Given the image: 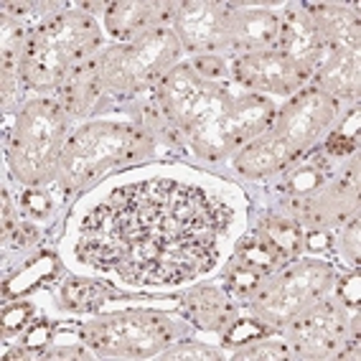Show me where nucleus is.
I'll return each instance as SVG.
<instances>
[{
  "instance_id": "obj_1",
  "label": "nucleus",
  "mask_w": 361,
  "mask_h": 361,
  "mask_svg": "<svg viewBox=\"0 0 361 361\" xmlns=\"http://www.w3.org/2000/svg\"><path fill=\"white\" fill-rule=\"evenodd\" d=\"M219 207L176 180H148L115 191L82 224L77 255L142 285H176L216 262Z\"/></svg>"
},
{
  "instance_id": "obj_2",
  "label": "nucleus",
  "mask_w": 361,
  "mask_h": 361,
  "mask_svg": "<svg viewBox=\"0 0 361 361\" xmlns=\"http://www.w3.org/2000/svg\"><path fill=\"white\" fill-rule=\"evenodd\" d=\"M163 104L168 115L207 145H229L257 133L270 120V104L250 97L232 102V97L209 82H199L188 71H176L163 82Z\"/></svg>"
},
{
  "instance_id": "obj_3",
  "label": "nucleus",
  "mask_w": 361,
  "mask_h": 361,
  "mask_svg": "<svg viewBox=\"0 0 361 361\" xmlns=\"http://www.w3.org/2000/svg\"><path fill=\"white\" fill-rule=\"evenodd\" d=\"M97 44V31L87 16H61L33 33L23 56V77L36 87H51L64 79L74 59Z\"/></svg>"
},
{
  "instance_id": "obj_4",
  "label": "nucleus",
  "mask_w": 361,
  "mask_h": 361,
  "mask_svg": "<svg viewBox=\"0 0 361 361\" xmlns=\"http://www.w3.org/2000/svg\"><path fill=\"white\" fill-rule=\"evenodd\" d=\"M61 133H64V123L56 104H31L16 123V137L11 145V163L16 173L28 183L44 178L59 161Z\"/></svg>"
},
{
  "instance_id": "obj_5",
  "label": "nucleus",
  "mask_w": 361,
  "mask_h": 361,
  "mask_svg": "<svg viewBox=\"0 0 361 361\" xmlns=\"http://www.w3.org/2000/svg\"><path fill=\"white\" fill-rule=\"evenodd\" d=\"M171 338L166 321L150 313H125L112 316L90 329V341L104 354L150 356L161 351Z\"/></svg>"
},
{
  "instance_id": "obj_6",
  "label": "nucleus",
  "mask_w": 361,
  "mask_h": 361,
  "mask_svg": "<svg viewBox=\"0 0 361 361\" xmlns=\"http://www.w3.org/2000/svg\"><path fill=\"white\" fill-rule=\"evenodd\" d=\"M176 51H178V44L171 33L153 31L142 39L133 41L125 49H115L107 54L99 64V74L117 87H133V84L145 82L153 74H158L163 66L171 64Z\"/></svg>"
},
{
  "instance_id": "obj_7",
  "label": "nucleus",
  "mask_w": 361,
  "mask_h": 361,
  "mask_svg": "<svg viewBox=\"0 0 361 361\" xmlns=\"http://www.w3.org/2000/svg\"><path fill=\"white\" fill-rule=\"evenodd\" d=\"M329 280H331L329 264H321V262L298 264L290 272H285L270 290L259 295L257 310L264 318H270V321L293 318L295 313L303 310V305L308 303L310 298H316L329 285Z\"/></svg>"
},
{
  "instance_id": "obj_8",
  "label": "nucleus",
  "mask_w": 361,
  "mask_h": 361,
  "mask_svg": "<svg viewBox=\"0 0 361 361\" xmlns=\"http://www.w3.org/2000/svg\"><path fill=\"white\" fill-rule=\"evenodd\" d=\"M125 142H128V135L112 125H94V128L82 130L66 145L64 155L59 158L61 173L69 183H77L84 176H90L97 166L107 163V158L120 153L125 148Z\"/></svg>"
},
{
  "instance_id": "obj_9",
  "label": "nucleus",
  "mask_w": 361,
  "mask_h": 361,
  "mask_svg": "<svg viewBox=\"0 0 361 361\" xmlns=\"http://www.w3.org/2000/svg\"><path fill=\"white\" fill-rule=\"evenodd\" d=\"M305 77H308V69L293 61L283 51L250 54L237 61V79L255 90L288 94V92L298 90Z\"/></svg>"
},
{
  "instance_id": "obj_10",
  "label": "nucleus",
  "mask_w": 361,
  "mask_h": 361,
  "mask_svg": "<svg viewBox=\"0 0 361 361\" xmlns=\"http://www.w3.org/2000/svg\"><path fill=\"white\" fill-rule=\"evenodd\" d=\"M331 120H334V102L321 94H305L283 112L272 137H278L293 155H298Z\"/></svg>"
},
{
  "instance_id": "obj_11",
  "label": "nucleus",
  "mask_w": 361,
  "mask_h": 361,
  "mask_svg": "<svg viewBox=\"0 0 361 361\" xmlns=\"http://www.w3.org/2000/svg\"><path fill=\"white\" fill-rule=\"evenodd\" d=\"M178 31L194 49H212L219 39H229V16L216 6H183L178 16Z\"/></svg>"
},
{
  "instance_id": "obj_12",
  "label": "nucleus",
  "mask_w": 361,
  "mask_h": 361,
  "mask_svg": "<svg viewBox=\"0 0 361 361\" xmlns=\"http://www.w3.org/2000/svg\"><path fill=\"white\" fill-rule=\"evenodd\" d=\"M341 334V321L336 316V310L331 305L318 308L316 313H310L300 326H298V336H300V346L303 348H318L316 354H329L336 346V338Z\"/></svg>"
},
{
  "instance_id": "obj_13",
  "label": "nucleus",
  "mask_w": 361,
  "mask_h": 361,
  "mask_svg": "<svg viewBox=\"0 0 361 361\" xmlns=\"http://www.w3.org/2000/svg\"><path fill=\"white\" fill-rule=\"evenodd\" d=\"M280 23L270 13L229 16V39H239L245 46L259 49L278 41Z\"/></svg>"
},
{
  "instance_id": "obj_14",
  "label": "nucleus",
  "mask_w": 361,
  "mask_h": 361,
  "mask_svg": "<svg viewBox=\"0 0 361 361\" xmlns=\"http://www.w3.org/2000/svg\"><path fill=\"white\" fill-rule=\"evenodd\" d=\"M295 155L285 148L278 137L267 135L264 140L255 142L245 153L239 155V171L250 176H259V173H270V171H278L283 168L288 161H293Z\"/></svg>"
},
{
  "instance_id": "obj_15",
  "label": "nucleus",
  "mask_w": 361,
  "mask_h": 361,
  "mask_svg": "<svg viewBox=\"0 0 361 361\" xmlns=\"http://www.w3.org/2000/svg\"><path fill=\"white\" fill-rule=\"evenodd\" d=\"M186 310L188 318L204 329H219L229 316V303L221 298V293L212 290V288H201L186 298Z\"/></svg>"
},
{
  "instance_id": "obj_16",
  "label": "nucleus",
  "mask_w": 361,
  "mask_h": 361,
  "mask_svg": "<svg viewBox=\"0 0 361 361\" xmlns=\"http://www.w3.org/2000/svg\"><path fill=\"white\" fill-rule=\"evenodd\" d=\"M326 90L334 92V94H348V92H356V84H359V61H356V54L348 56L346 51H338L331 59L329 69L321 74Z\"/></svg>"
},
{
  "instance_id": "obj_17",
  "label": "nucleus",
  "mask_w": 361,
  "mask_h": 361,
  "mask_svg": "<svg viewBox=\"0 0 361 361\" xmlns=\"http://www.w3.org/2000/svg\"><path fill=\"white\" fill-rule=\"evenodd\" d=\"M239 257H242V267H250V270H255V272H270L283 262V255H280L259 232L250 234V237L242 242Z\"/></svg>"
},
{
  "instance_id": "obj_18",
  "label": "nucleus",
  "mask_w": 361,
  "mask_h": 361,
  "mask_svg": "<svg viewBox=\"0 0 361 361\" xmlns=\"http://www.w3.org/2000/svg\"><path fill=\"white\" fill-rule=\"evenodd\" d=\"M150 18H153L150 16V6H145V3L142 6L140 3H123V6H112L110 16H107V26L120 39H130Z\"/></svg>"
},
{
  "instance_id": "obj_19",
  "label": "nucleus",
  "mask_w": 361,
  "mask_h": 361,
  "mask_svg": "<svg viewBox=\"0 0 361 361\" xmlns=\"http://www.w3.org/2000/svg\"><path fill=\"white\" fill-rule=\"evenodd\" d=\"M259 234H262L267 242H270L275 250L283 255V257H290L300 250L303 245V234H300V226L293 224V221L283 219H267L259 226Z\"/></svg>"
},
{
  "instance_id": "obj_20",
  "label": "nucleus",
  "mask_w": 361,
  "mask_h": 361,
  "mask_svg": "<svg viewBox=\"0 0 361 361\" xmlns=\"http://www.w3.org/2000/svg\"><path fill=\"white\" fill-rule=\"evenodd\" d=\"M107 285L102 283H90V280H71L64 288V300L71 305V308L79 310H90L97 308V305L104 303L107 298Z\"/></svg>"
},
{
  "instance_id": "obj_21",
  "label": "nucleus",
  "mask_w": 361,
  "mask_h": 361,
  "mask_svg": "<svg viewBox=\"0 0 361 361\" xmlns=\"http://www.w3.org/2000/svg\"><path fill=\"white\" fill-rule=\"evenodd\" d=\"M51 275H54V259L51 257L36 259L31 267L18 272V275L6 285V295H18V293L31 290L33 285L41 283V280H46V278H51Z\"/></svg>"
},
{
  "instance_id": "obj_22",
  "label": "nucleus",
  "mask_w": 361,
  "mask_h": 361,
  "mask_svg": "<svg viewBox=\"0 0 361 361\" xmlns=\"http://www.w3.org/2000/svg\"><path fill=\"white\" fill-rule=\"evenodd\" d=\"M264 334L262 326H257L255 321H242V323H234V329L226 334V341L229 343H250L255 338Z\"/></svg>"
},
{
  "instance_id": "obj_23",
  "label": "nucleus",
  "mask_w": 361,
  "mask_h": 361,
  "mask_svg": "<svg viewBox=\"0 0 361 361\" xmlns=\"http://www.w3.org/2000/svg\"><path fill=\"white\" fill-rule=\"evenodd\" d=\"M28 316H31V308L28 305H11L3 313V334H13L26 326Z\"/></svg>"
},
{
  "instance_id": "obj_24",
  "label": "nucleus",
  "mask_w": 361,
  "mask_h": 361,
  "mask_svg": "<svg viewBox=\"0 0 361 361\" xmlns=\"http://www.w3.org/2000/svg\"><path fill=\"white\" fill-rule=\"evenodd\" d=\"M232 285H234V290L237 293L247 295V293H252L259 285V272L250 270V267H242V270H237L232 275Z\"/></svg>"
},
{
  "instance_id": "obj_25",
  "label": "nucleus",
  "mask_w": 361,
  "mask_h": 361,
  "mask_svg": "<svg viewBox=\"0 0 361 361\" xmlns=\"http://www.w3.org/2000/svg\"><path fill=\"white\" fill-rule=\"evenodd\" d=\"M318 180H323L321 178V171H316V168H310V166H305L300 173L293 178V183H290V188L293 191H310V188H316L318 186Z\"/></svg>"
},
{
  "instance_id": "obj_26",
  "label": "nucleus",
  "mask_w": 361,
  "mask_h": 361,
  "mask_svg": "<svg viewBox=\"0 0 361 361\" xmlns=\"http://www.w3.org/2000/svg\"><path fill=\"white\" fill-rule=\"evenodd\" d=\"M354 145H356V137H348V135H334L329 140V153H336V155H346V153H351L354 150Z\"/></svg>"
},
{
  "instance_id": "obj_27",
  "label": "nucleus",
  "mask_w": 361,
  "mask_h": 361,
  "mask_svg": "<svg viewBox=\"0 0 361 361\" xmlns=\"http://www.w3.org/2000/svg\"><path fill=\"white\" fill-rule=\"evenodd\" d=\"M285 351L283 348H270V346H259L255 351H242L239 359H283Z\"/></svg>"
},
{
  "instance_id": "obj_28",
  "label": "nucleus",
  "mask_w": 361,
  "mask_h": 361,
  "mask_svg": "<svg viewBox=\"0 0 361 361\" xmlns=\"http://www.w3.org/2000/svg\"><path fill=\"white\" fill-rule=\"evenodd\" d=\"M49 336H51V326H46V323H41V326H36V329L28 334L26 338V346L28 348H41L46 341H49Z\"/></svg>"
},
{
  "instance_id": "obj_29",
  "label": "nucleus",
  "mask_w": 361,
  "mask_h": 361,
  "mask_svg": "<svg viewBox=\"0 0 361 361\" xmlns=\"http://www.w3.org/2000/svg\"><path fill=\"white\" fill-rule=\"evenodd\" d=\"M168 359H216V354L207 348H178L173 354H168Z\"/></svg>"
},
{
  "instance_id": "obj_30",
  "label": "nucleus",
  "mask_w": 361,
  "mask_h": 361,
  "mask_svg": "<svg viewBox=\"0 0 361 361\" xmlns=\"http://www.w3.org/2000/svg\"><path fill=\"white\" fill-rule=\"evenodd\" d=\"M343 300L348 303H359V278H348L346 283H341Z\"/></svg>"
},
{
  "instance_id": "obj_31",
  "label": "nucleus",
  "mask_w": 361,
  "mask_h": 361,
  "mask_svg": "<svg viewBox=\"0 0 361 361\" xmlns=\"http://www.w3.org/2000/svg\"><path fill=\"white\" fill-rule=\"evenodd\" d=\"M26 207H31L33 212H39V214L49 212V204H46V199L41 194H26Z\"/></svg>"
}]
</instances>
